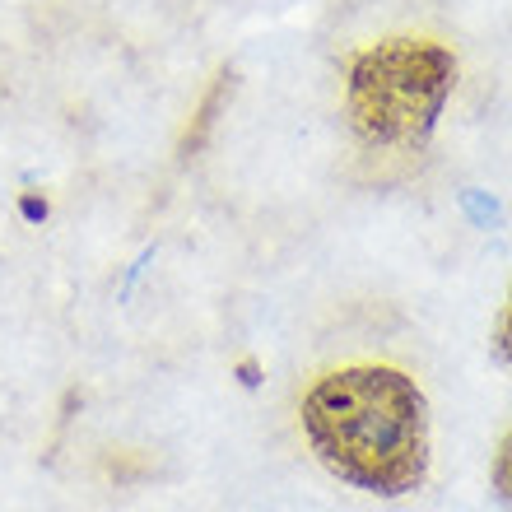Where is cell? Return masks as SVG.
<instances>
[{
    "label": "cell",
    "mask_w": 512,
    "mask_h": 512,
    "mask_svg": "<svg viewBox=\"0 0 512 512\" xmlns=\"http://www.w3.org/2000/svg\"><path fill=\"white\" fill-rule=\"evenodd\" d=\"M499 350L512 364V294H508V312H503V322H499Z\"/></svg>",
    "instance_id": "5b68a950"
},
{
    "label": "cell",
    "mask_w": 512,
    "mask_h": 512,
    "mask_svg": "<svg viewBox=\"0 0 512 512\" xmlns=\"http://www.w3.org/2000/svg\"><path fill=\"white\" fill-rule=\"evenodd\" d=\"M494 489H499L503 499L512 503V433H508V438H503L499 457H494Z\"/></svg>",
    "instance_id": "277c9868"
},
{
    "label": "cell",
    "mask_w": 512,
    "mask_h": 512,
    "mask_svg": "<svg viewBox=\"0 0 512 512\" xmlns=\"http://www.w3.org/2000/svg\"><path fill=\"white\" fill-rule=\"evenodd\" d=\"M303 429L331 475L368 494H410L429 475V410L405 373L340 368L303 401Z\"/></svg>",
    "instance_id": "6da1fadb"
},
{
    "label": "cell",
    "mask_w": 512,
    "mask_h": 512,
    "mask_svg": "<svg viewBox=\"0 0 512 512\" xmlns=\"http://www.w3.org/2000/svg\"><path fill=\"white\" fill-rule=\"evenodd\" d=\"M229 94H233V75L224 70L215 84H210V94L201 98V108H196V117H191V126H187V135H182V154H196V149L210 140V131H215V122H219V112H224V103H229Z\"/></svg>",
    "instance_id": "3957f363"
},
{
    "label": "cell",
    "mask_w": 512,
    "mask_h": 512,
    "mask_svg": "<svg viewBox=\"0 0 512 512\" xmlns=\"http://www.w3.org/2000/svg\"><path fill=\"white\" fill-rule=\"evenodd\" d=\"M457 84L447 47L424 38H387L350 61V117L368 145L419 149L433 135Z\"/></svg>",
    "instance_id": "7a4b0ae2"
}]
</instances>
